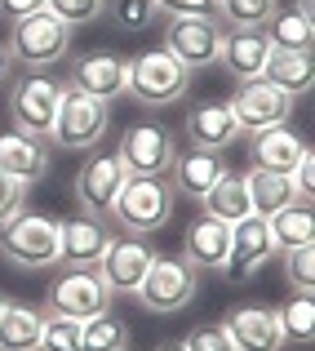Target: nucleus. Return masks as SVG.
<instances>
[{"mask_svg":"<svg viewBox=\"0 0 315 351\" xmlns=\"http://www.w3.org/2000/svg\"><path fill=\"white\" fill-rule=\"evenodd\" d=\"M155 9L169 18H218V0H155Z\"/></svg>","mask_w":315,"mask_h":351,"instance_id":"obj_38","label":"nucleus"},{"mask_svg":"<svg viewBox=\"0 0 315 351\" xmlns=\"http://www.w3.org/2000/svg\"><path fill=\"white\" fill-rule=\"evenodd\" d=\"M80 347L85 351H125L129 347L125 320L111 316V311H98V316L80 320Z\"/></svg>","mask_w":315,"mask_h":351,"instance_id":"obj_30","label":"nucleus"},{"mask_svg":"<svg viewBox=\"0 0 315 351\" xmlns=\"http://www.w3.org/2000/svg\"><path fill=\"white\" fill-rule=\"evenodd\" d=\"M191 89V71L173 58L169 49H147L138 58H129V85L125 94H134L142 107H169Z\"/></svg>","mask_w":315,"mask_h":351,"instance_id":"obj_3","label":"nucleus"},{"mask_svg":"<svg viewBox=\"0 0 315 351\" xmlns=\"http://www.w3.org/2000/svg\"><path fill=\"white\" fill-rule=\"evenodd\" d=\"M107 245H111V232L98 214H76L67 223H58V263L62 267H98Z\"/></svg>","mask_w":315,"mask_h":351,"instance_id":"obj_18","label":"nucleus"},{"mask_svg":"<svg viewBox=\"0 0 315 351\" xmlns=\"http://www.w3.org/2000/svg\"><path fill=\"white\" fill-rule=\"evenodd\" d=\"M275 254H280V249H275V240H271L266 218L249 214V218H240V223H231V254H227V263H222V271H227L231 280H249V276H253L257 267H266Z\"/></svg>","mask_w":315,"mask_h":351,"instance_id":"obj_13","label":"nucleus"},{"mask_svg":"<svg viewBox=\"0 0 315 351\" xmlns=\"http://www.w3.org/2000/svg\"><path fill=\"white\" fill-rule=\"evenodd\" d=\"M155 351H187V347H182V343H160Z\"/></svg>","mask_w":315,"mask_h":351,"instance_id":"obj_43","label":"nucleus"},{"mask_svg":"<svg viewBox=\"0 0 315 351\" xmlns=\"http://www.w3.org/2000/svg\"><path fill=\"white\" fill-rule=\"evenodd\" d=\"M289 178H293V191H298V200H307V205H311V200H315V156H311V147H307V156L293 165Z\"/></svg>","mask_w":315,"mask_h":351,"instance_id":"obj_40","label":"nucleus"},{"mask_svg":"<svg viewBox=\"0 0 315 351\" xmlns=\"http://www.w3.org/2000/svg\"><path fill=\"white\" fill-rule=\"evenodd\" d=\"M275 316H280L284 343H311L315 338V298L311 293H293Z\"/></svg>","mask_w":315,"mask_h":351,"instance_id":"obj_31","label":"nucleus"},{"mask_svg":"<svg viewBox=\"0 0 315 351\" xmlns=\"http://www.w3.org/2000/svg\"><path fill=\"white\" fill-rule=\"evenodd\" d=\"M111 125V112L103 98H89L80 89L62 85V98H58V112H53V125H49V138L67 152H89L94 143H103Z\"/></svg>","mask_w":315,"mask_h":351,"instance_id":"obj_5","label":"nucleus"},{"mask_svg":"<svg viewBox=\"0 0 315 351\" xmlns=\"http://www.w3.org/2000/svg\"><path fill=\"white\" fill-rule=\"evenodd\" d=\"M14 80V58H9V49H5V40H0V89Z\"/></svg>","mask_w":315,"mask_h":351,"instance_id":"obj_42","label":"nucleus"},{"mask_svg":"<svg viewBox=\"0 0 315 351\" xmlns=\"http://www.w3.org/2000/svg\"><path fill=\"white\" fill-rule=\"evenodd\" d=\"M151 245H147L142 236H111V245L103 249V258H98V276L107 280L111 293H134L138 280H142V271L151 267Z\"/></svg>","mask_w":315,"mask_h":351,"instance_id":"obj_14","label":"nucleus"},{"mask_svg":"<svg viewBox=\"0 0 315 351\" xmlns=\"http://www.w3.org/2000/svg\"><path fill=\"white\" fill-rule=\"evenodd\" d=\"M222 329H227V338H231L236 351H280L284 347L280 316H275V307H262V302L236 307L222 320Z\"/></svg>","mask_w":315,"mask_h":351,"instance_id":"obj_16","label":"nucleus"},{"mask_svg":"<svg viewBox=\"0 0 315 351\" xmlns=\"http://www.w3.org/2000/svg\"><path fill=\"white\" fill-rule=\"evenodd\" d=\"M125 178H129V169L120 165L116 152L89 156V160L80 165V173H76V200H80V209H85V214L107 218L111 205H116V196H120V187H125Z\"/></svg>","mask_w":315,"mask_h":351,"instance_id":"obj_12","label":"nucleus"},{"mask_svg":"<svg viewBox=\"0 0 315 351\" xmlns=\"http://www.w3.org/2000/svg\"><path fill=\"white\" fill-rule=\"evenodd\" d=\"M253 169H271V173H293V165L307 156V138L293 134L289 125H271V129H257L253 143Z\"/></svg>","mask_w":315,"mask_h":351,"instance_id":"obj_21","label":"nucleus"},{"mask_svg":"<svg viewBox=\"0 0 315 351\" xmlns=\"http://www.w3.org/2000/svg\"><path fill=\"white\" fill-rule=\"evenodd\" d=\"M67 85L80 89V94H89V98L111 103V98H120L125 85H129V58H120V53H111V49H94V53L71 62Z\"/></svg>","mask_w":315,"mask_h":351,"instance_id":"obj_15","label":"nucleus"},{"mask_svg":"<svg viewBox=\"0 0 315 351\" xmlns=\"http://www.w3.org/2000/svg\"><path fill=\"white\" fill-rule=\"evenodd\" d=\"M244 187H249V205H253V214H262V218L280 214L284 205H293V200H298V191H293V178H289V173L249 169V173H244Z\"/></svg>","mask_w":315,"mask_h":351,"instance_id":"obj_28","label":"nucleus"},{"mask_svg":"<svg viewBox=\"0 0 315 351\" xmlns=\"http://www.w3.org/2000/svg\"><path fill=\"white\" fill-rule=\"evenodd\" d=\"M298 98H289L284 89H275L266 76L257 80H240L236 98H231V112H236L240 134H257V129H271V125H289Z\"/></svg>","mask_w":315,"mask_h":351,"instance_id":"obj_11","label":"nucleus"},{"mask_svg":"<svg viewBox=\"0 0 315 351\" xmlns=\"http://www.w3.org/2000/svg\"><path fill=\"white\" fill-rule=\"evenodd\" d=\"M45 311V307H40ZM36 351H85L80 347V320H67V316H53L45 311V325H40V347Z\"/></svg>","mask_w":315,"mask_h":351,"instance_id":"obj_33","label":"nucleus"},{"mask_svg":"<svg viewBox=\"0 0 315 351\" xmlns=\"http://www.w3.org/2000/svg\"><path fill=\"white\" fill-rule=\"evenodd\" d=\"M45 9H49L53 18H62L67 27H85L107 9V0H45Z\"/></svg>","mask_w":315,"mask_h":351,"instance_id":"obj_36","label":"nucleus"},{"mask_svg":"<svg viewBox=\"0 0 315 351\" xmlns=\"http://www.w3.org/2000/svg\"><path fill=\"white\" fill-rule=\"evenodd\" d=\"M262 76L271 80L275 89H284L289 98H302V94H311V85H315V62H311V53H302V49H271Z\"/></svg>","mask_w":315,"mask_h":351,"instance_id":"obj_25","label":"nucleus"},{"mask_svg":"<svg viewBox=\"0 0 315 351\" xmlns=\"http://www.w3.org/2000/svg\"><path fill=\"white\" fill-rule=\"evenodd\" d=\"M266 227H271V240L275 249H298V245H315V214L307 200H293V205H284L280 214L266 218Z\"/></svg>","mask_w":315,"mask_h":351,"instance_id":"obj_29","label":"nucleus"},{"mask_svg":"<svg viewBox=\"0 0 315 351\" xmlns=\"http://www.w3.org/2000/svg\"><path fill=\"white\" fill-rule=\"evenodd\" d=\"M40 325H45L40 307L5 302V311H0V351H36L40 347Z\"/></svg>","mask_w":315,"mask_h":351,"instance_id":"obj_26","label":"nucleus"},{"mask_svg":"<svg viewBox=\"0 0 315 351\" xmlns=\"http://www.w3.org/2000/svg\"><path fill=\"white\" fill-rule=\"evenodd\" d=\"M187 138H191V147L227 152V147L240 138V125H236L231 103H200V107H191V116H187Z\"/></svg>","mask_w":315,"mask_h":351,"instance_id":"obj_24","label":"nucleus"},{"mask_svg":"<svg viewBox=\"0 0 315 351\" xmlns=\"http://www.w3.org/2000/svg\"><path fill=\"white\" fill-rule=\"evenodd\" d=\"M116 156H120V165H125L134 178H169L178 143H173V129L155 125V120H142V125L125 129Z\"/></svg>","mask_w":315,"mask_h":351,"instance_id":"obj_8","label":"nucleus"},{"mask_svg":"<svg viewBox=\"0 0 315 351\" xmlns=\"http://www.w3.org/2000/svg\"><path fill=\"white\" fill-rule=\"evenodd\" d=\"M111 18H116L120 32H147V27L155 23V0H107Z\"/></svg>","mask_w":315,"mask_h":351,"instance_id":"obj_34","label":"nucleus"},{"mask_svg":"<svg viewBox=\"0 0 315 351\" xmlns=\"http://www.w3.org/2000/svg\"><path fill=\"white\" fill-rule=\"evenodd\" d=\"M200 205H205V214L209 218H222V223H240V218H249L253 214V205H249V187H244V173H222L218 182L200 196Z\"/></svg>","mask_w":315,"mask_h":351,"instance_id":"obj_27","label":"nucleus"},{"mask_svg":"<svg viewBox=\"0 0 315 351\" xmlns=\"http://www.w3.org/2000/svg\"><path fill=\"white\" fill-rule=\"evenodd\" d=\"M173 200H178L173 182L134 178V173H129L120 196H116V205H111V218H120V227H125L129 236H151V232H160V227H169Z\"/></svg>","mask_w":315,"mask_h":351,"instance_id":"obj_2","label":"nucleus"},{"mask_svg":"<svg viewBox=\"0 0 315 351\" xmlns=\"http://www.w3.org/2000/svg\"><path fill=\"white\" fill-rule=\"evenodd\" d=\"M182 347H187V351H236L222 325H200V329H191V334L182 338Z\"/></svg>","mask_w":315,"mask_h":351,"instance_id":"obj_37","label":"nucleus"},{"mask_svg":"<svg viewBox=\"0 0 315 351\" xmlns=\"http://www.w3.org/2000/svg\"><path fill=\"white\" fill-rule=\"evenodd\" d=\"M0 169H5L9 178L27 182V187H32L36 178H45V173H49V147H45V138H32V134H23V129L0 134Z\"/></svg>","mask_w":315,"mask_h":351,"instance_id":"obj_19","label":"nucleus"},{"mask_svg":"<svg viewBox=\"0 0 315 351\" xmlns=\"http://www.w3.org/2000/svg\"><path fill=\"white\" fill-rule=\"evenodd\" d=\"M266 40L271 49H302L311 53L315 45V5L311 0H298V5H280L271 18H266Z\"/></svg>","mask_w":315,"mask_h":351,"instance_id":"obj_23","label":"nucleus"},{"mask_svg":"<svg viewBox=\"0 0 315 351\" xmlns=\"http://www.w3.org/2000/svg\"><path fill=\"white\" fill-rule=\"evenodd\" d=\"M0 311H5V298H0Z\"/></svg>","mask_w":315,"mask_h":351,"instance_id":"obj_44","label":"nucleus"},{"mask_svg":"<svg viewBox=\"0 0 315 351\" xmlns=\"http://www.w3.org/2000/svg\"><path fill=\"white\" fill-rule=\"evenodd\" d=\"M266 58H271V40H266L262 27H227L218 67H227V76L236 80V85L240 80H257L262 76Z\"/></svg>","mask_w":315,"mask_h":351,"instance_id":"obj_17","label":"nucleus"},{"mask_svg":"<svg viewBox=\"0 0 315 351\" xmlns=\"http://www.w3.org/2000/svg\"><path fill=\"white\" fill-rule=\"evenodd\" d=\"M231 254V227L222 218H196L187 227V240H182V258H187L196 271H222Z\"/></svg>","mask_w":315,"mask_h":351,"instance_id":"obj_20","label":"nucleus"},{"mask_svg":"<svg viewBox=\"0 0 315 351\" xmlns=\"http://www.w3.org/2000/svg\"><path fill=\"white\" fill-rule=\"evenodd\" d=\"M116 293L107 289V280L98 276V267H62V276L45 293V311L67 320H89L98 311H111Z\"/></svg>","mask_w":315,"mask_h":351,"instance_id":"obj_6","label":"nucleus"},{"mask_svg":"<svg viewBox=\"0 0 315 351\" xmlns=\"http://www.w3.org/2000/svg\"><path fill=\"white\" fill-rule=\"evenodd\" d=\"M284 276H289L293 293H311L315 289V245L284 249Z\"/></svg>","mask_w":315,"mask_h":351,"instance_id":"obj_35","label":"nucleus"},{"mask_svg":"<svg viewBox=\"0 0 315 351\" xmlns=\"http://www.w3.org/2000/svg\"><path fill=\"white\" fill-rule=\"evenodd\" d=\"M23 200H27V182L9 178V173L0 169V223H9L14 214H23Z\"/></svg>","mask_w":315,"mask_h":351,"instance_id":"obj_39","label":"nucleus"},{"mask_svg":"<svg viewBox=\"0 0 315 351\" xmlns=\"http://www.w3.org/2000/svg\"><path fill=\"white\" fill-rule=\"evenodd\" d=\"M5 49H9V58H14V67L49 71L53 62H62L71 53V27L62 23V18H53L49 9L14 18V32H9Z\"/></svg>","mask_w":315,"mask_h":351,"instance_id":"obj_1","label":"nucleus"},{"mask_svg":"<svg viewBox=\"0 0 315 351\" xmlns=\"http://www.w3.org/2000/svg\"><path fill=\"white\" fill-rule=\"evenodd\" d=\"M0 9H5V18L14 23V18H27V14H40L45 0H0Z\"/></svg>","mask_w":315,"mask_h":351,"instance_id":"obj_41","label":"nucleus"},{"mask_svg":"<svg viewBox=\"0 0 315 351\" xmlns=\"http://www.w3.org/2000/svg\"><path fill=\"white\" fill-rule=\"evenodd\" d=\"M280 9V0H218L222 27H266V18Z\"/></svg>","mask_w":315,"mask_h":351,"instance_id":"obj_32","label":"nucleus"},{"mask_svg":"<svg viewBox=\"0 0 315 351\" xmlns=\"http://www.w3.org/2000/svg\"><path fill=\"white\" fill-rule=\"evenodd\" d=\"M134 298L142 302L155 316H169V311H182L191 298H196V267L187 258H151V267L142 271Z\"/></svg>","mask_w":315,"mask_h":351,"instance_id":"obj_7","label":"nucleus"},{"mask_svg":"<svg viewBox=\"0 0 315 351\" xmlns=\"http://www.w3.org/2000/svg\"><path fill=\"white\" fill-rule=\"evenodd\" d=\"M222 36H227V27H222L218 18H169V27H164V49L187 71H209V67H218Z\"/></svg>","mask_w":315,"mask_h":351,"instance_id":"obj_10","label":"nucleus"},{"mask_svg":"<svg viewBox=\"0 0 315 351\" xmlns=\"http://www.w3.org/2000/svg\"><path fill=\"white\" fill-rule=\"evenodd\" d=\"M58 98H62V85L45 71H23L9 89V116H14V129L32 138H49V125H53V112H58Z\"/></svg>","mask_w":315,"mask_h":351,"instance_id":"obj_9","label":"nucleus"},{"mask_svg":"<svg viewBox=\"0 0 315 351\" xmlns=\"http://www.w3.org/2000/svg\"><path fill=\"white\" fill-rule=\"evenodd\" d=\"M125 351H129V347H125Z\"/></svg>","mask_w":315,"mask_h":351,"instance_id":"obj_45","label":"nucleus"},{"mask_svg":"<svg viewBox=\"0 0 315 351\" xmlns=\"http://www.w3.org/2000/svg\"><path fill=\"white\" fill-rule=\"evenodd\" d=\"M0 254L23 271H45L58 263V218L49 214H14L0 223Z\"/></svg>","mask_w":315,"mask_h":351,"instance_id":"obj_4","label":"nucleus"},{"mask_svg":"<svg viewBox=\"0 0 315 351\" xmlns=\"http://www.w3.org/2000/svg\"><path fill=\"white\" fill-rule=\"evenodd\" d=\"M173 191L182 196H205L213 182L227 173V156L222 152H209V147H191V152H178L173 156Z\"/></svg>","mask_w":315,"mask_h":351,"instance_id":"obj_22","label":"nucleus"}]
</instances>
